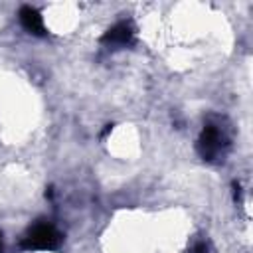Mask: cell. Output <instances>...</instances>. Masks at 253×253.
Instances as JSON below:
<instances>
[{
  "instance_id": "obj_1",
  "label": "cell",
  "mask_w": 253,
  "mask_h": 253,
  "mask_svg": "<svg viewBox=\"0 0 253 253\" xmlns=\"http://www.w3.org/2000/svg\"><path fill=\"white\" fill-rule=\"evenodd\" d=\"M61 239L63 235L51 223H38L26 233L22 247L28 251H53L59 247Z\"/></svg>"
},
{
  "instance_id": "obj_2",
  "label": "cell",
  "mask_w": 253,
  "mask_h": 253,
  "mask_svg": "<svg viewBox=\"0 0 253 253\" xmlns=\"http://www.w3.org/2000/svg\"><path fill=\"white\" fill-rule=\"evenodd\" d=\"M223 144H225L223 132L215 125H206L198 138V152L204 160H213L221 152Z\"/></svg>"
},
{
  "instance_id": "obj_3",
  "label": "cell",
  "mask_w": 253,
  "mask_h": 253,
  "mask_svg": "<svg viewBox=\"0 0 253 253\" xmlns=\"http://www.w3.org/2000/svg\"><path fill=\"white\" fill-rule=\"evenodd\" d=\"M132 36H134V32H132V26L128 24V22H119V24H115L113 28H109L105 34H103V38H101V42L105 43V45H128L130 42H132Z\"/></svg>"
},
{
  "instance_id": "obj_4",
  "label": "cell",
  "mask_w": 253,
  "mask_h": 253,
  "mask_svg": "<svg viewBox=\"0 0 253 253\" xmlns=\"http://www.w3.org/2000/svg\"><path fill=\"white\" fill-rule=\"evenodd\" d=\"M20 24L22 28L28 32V34H34V36H45V26H43V18L42 14L32 8V6H24L20 8Z\"/></svg>"
},
{
  "instance_id": "obj_5",
  "label": "cell",
  "mask_w": 253,
  "mask_h": 253,
  "mask_svg": "<svg viewBox=\"0 0 253 253\" xmlns=\"http://www.w3.org/2000/svg\"><path fill=\"white\" fill-rule=\"evenodd\" d=\"M192 253H208V247H206V243H198V245L192 249Z\"/></svg>"
},
{
  "instance_id": "obj_6",
  "label": "cell",
  "mask_w": 253,
  "mask_h": 253,
  "mask_svg": "<svg viewBox=\"0 0 253 253\" xmlns=\"http://www.w3.org/2000/svg\"><path fill=\"white\" fill-rule=\"evenodd\" d=\"M0 253H2V241H0Z\"/></svg>"
}]
</instances>
